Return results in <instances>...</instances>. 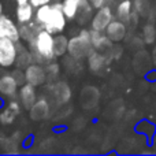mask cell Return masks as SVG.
<instances>
[{"mask_svg": "<svg viewBox=\"0 0 156 156\" xmlns=\"http://www.w3.org/2000/svg\"><path fill=\"white\" fill-rule=\"evenodd\" d=\"M152 3V14H154V18L156 19V0H151Z\"/></svg>", "mask_w": 156, "mask_h": 156, "instance_id": "d4e9b609", "label": "cell"}, {"mask_svg": "<svg viewBox=\"0 0 156 156\" xmlns=\"http://www.w3.org/2000/svg\"><path fill=\"white\" fill-rule=\"evenodd\" d=\"M141 37H143L145 45H152L156 41V25L155 21H147L141 29Z\"/></svg>", "mask_w": 156, "mask_h": 156, "instance_id": "e0dca14e", "label": "cell"}, {"mask_svg": "<svg viewBox=\"0 0 156 156\" xmlns=\"http://www.w3.org/2000/svg\"><path fill=\"white\" fill-rule=\"evenodd\" d=\"M27 2H29L34 8H37V7H41V5H44V4H48V3H51V0H27Z\"/></svg>", "mask_w": 156, "mask_h": 156, "instance_id": "cb8c5ba5", "label": "cell"}, {"mask_svg": "<svg viewBox=\"0 0 156 156\" xmlns=\"http://www.w3.org/2000/svg\"><path fill=\"white\" fill-rule=\"evenodd\" d=\"M67 47H69V40L65 36H62L60 33L58 36H54V51L56 58L65 55L67 52Z\"/></svg>", "mask_w": 156, "mask_h": 156, "instance_id": "ffe728a7", "label": "cell"}, {"mask_svg": "<svg viewBox=\"0 0 156 156\" xmlns=\"http://www.w3.org/2000/svg\"><path fill=\"white\" fill-rule=\"evenodd\" d=\"M15 16H16V22H18V25L27 23V22H30V21L34 19V7H33L29 2L21 3V4L16 5Z\"/></svg>", "mask_w": 156, "mask_h": 156, "instance_id": "7c38bea8", "label": "cell"}, {"mask_svg": "<svg viewBox=\"0 0 156 156\" xmlns=\"http://www.w3.org/2000/svg\"><path fill=\"white\" fill-rule=\"evenodd\" d=\"M80 3H81V0H63L62 2L63 12H65L67 21H74L76 19Z\"/></svg>", "mask_w": 156, "mask_h": 156, "instance_id": "d6986e66", "label": "cell"}, {"mask_svg": "<svg viewBox=\"0 0 156 156\" xmlns=\"http://www.w3.org/2000/svg\"><path fill=\"white\" fill-rule=\"evenodd\" d=\"M90 41L93 49L103 52L105 55L108 54L111 47L114 45V43L107 37V34L104 32H99V30H93V29H90Z\"/></svg>", "mask_w": 156, "mask_h": 156, "instance_id": "9c48e42d", "label": "cell"}, {"mask_svg": "<svg viewBox=\"0 0 156 156\" xmlns=\"http://www.w3.org/2000/svg\"><path fill=\"white\" fill-rule=\"evenodd\" d=\"M92 51H93V47H92L90 41V30L83 29L80 32V34L69 40L67 52L73 59L81 60L83 58H88V55Z\"/></svg>", "mask_w": 156, "mask_h": 156, "instance_id": "3957f363", "label": "cell"}, {"mask_svg": "<svg viewBox=\"0 0 156 156\" xmlns=\"http://www.w3.org/2000/svg\"><path fill=\"white\" fill-rule=\"evenodd\" d=\"M11 74H12V77L15 78L16 83H18L19 86H22L23 83H26V80H25V71H21V69H16V70H14Z\"/></svg>", "mask_w": 156, "mask_h": 156, "instance_id": "7402d4cb", "label": "cell"}, {"mask_svg": "<svg viewBox=\"0 0 156 156\" xmlns=\"http://www.w3.org/2000/svg\"><path fill=\"white\" fill-rule=\"evenodd\" d=\"M90 2V4L93 5V8H101V7H104V5H111V4H114L112 3V0H89Z\"/></svg>", "mask_w": 156, "mask_h": 156, "instance_id": "603a6c76", "label": "cell"}, {"mask_svg": "<svg viewBox=\"0 0 156 156\" xmlns=\"http://www.w3.org/2000/svg\"><path fill=\"white\" fill-rule=\"evenodd\" d=\"M19 94V100H21V104L25 108L30 110V108L34 105V103L37 101V93H36V86H33L32 83H23L21 86L18 92Z\"/></svg>", "mask_w": 156, "mask_h": 156, "instance_id": "8fae6325", "label": "cell"}, {"mask_svg": "<svg viewBox=\"0 0 156 156\" xmlns=\"http://www.w3.org/2000/svg\"><path fill=\"white\" fill-rule=\"evenodd\" d=\"M16 115H18V114H16L15 111H12L7 104H5L4 108L0 111V122H2L3 125H10L14 122V119H15Z\"/></svg>", "mask_w": 156, "mask_h": 156, "instance_id": "44dd1931", "label": "cell"}, {"mask_svg": "<svg viewBox=\"0 0 156 156\" xmlns=\"http://www.w3.org/2000/svg\"><path fill=\"white\" fill-rule=\"evenodd\" d=\"M29 51L37 62H51L56 58L54 51V34L41 27L29 41Z\"/></svg>", "mask_w": 156, "mask_h": 156, "instance_id": "7a4b0ae2", "label": "cell"}, {"mask_svg": "<svg viewBox=\"0 0 156 156\" xmlns=\"http://www.w3.org/2000/svg\"><path fill=\"white\" fill-rule=\"evenodd\" d=\"M114 18H115V16H114L111 5H104V7H101V8H97V11L93 14V16H92L90 27L93 30L104 32Z\"/></svg>", "mask_w": 156, "mask_h": 156, "instance_id": "5b68a950", "label": "cell"}, {"mask_svg": "<svg viewBox=\"0 0 156 156\" xmlns=\"http://www.w3.org/2000/svg\"><path fill=\"white\" fill-rule=\"evenodd\" d=\"M15 2H16V3H18V4H21V3H26V2H27V0H15Z\"/></svg>", "mask_w": 156, "mask_h": 156, "instance_id": "484cf974", "label": "cell"}, {"mask_svg": "<svg viewBox=\"0 0 156 156\" xmlns=\"http://www.w3.org/2000/svg\"><path fill=\"white\" fill-rule=\"evenodd\" d=\"M25 80L27 83H32L33 86H40L45 83L47 71L43 66L38 63H30L25 67Z\"/></svg>", "mask_w": 156, "mask_h": 156, "instance_id": "8992f818", "label": "cell"}, {"mask_svg": "<svg viewBox=\"0 0 156 156\" xmlns=\"http://www.w3.org/2000/svg\"><path fill=\"white\" fill-rule=\"evenodd\" d=\"M34 21L43 29L52 34H59L67 25V18L63 12L62 3H48L34 11Z\"/></svg>", "mask_w": 156, "mask_h": 156, "instance_id": "6da1fadb", "label": "cell"}, {"mask_svg": "<svg viewBox=\"0 0 156 156\" xmlns=\"http://www.w3.org/2000/svg\"><path fill=\"white\" fill-rule=\"evenodd\" d=\"M104 33L112 43H121L127 36V25L119 19L114 18L111 23L107 26V29L104 30Z\"/></svg>", "mask_w": 156, "mask_h": 156, "instance_id": "52a82bcc", "label": "cell"}, {"mask_svg": "<svg viewBox=\"0 0 156 156\" xmlns=\"http://www.w3.org/2000/svg\"><path fill=\"white\" fill-rule=\"evenodd\" d=\"M0 37H7L11 38L12 41L18 43L21 40V34H19V26L8 18L7 15L0 16Z\"/></svg>", "mask_w": 156, "mask_h": 156, "instance_id": "ba28073f", "label": "cell"}, {"mask_svg": "<svg viewBox=\"0 0 156 156\" xmlns=\"http://www.w3.org/2000/svg\"><path fill=\"white\" fill-rule=\"evenodd\" d=\"M19 34H21V38H23L25 41H27L29 43L30 40H32L33 37H34V34L38 32V30L41 29L40 26L37 25V22H27V23H23V25H19Z\"/></svg>", "mask_w": 156, "mask_h": 156, "instance_id": "ac0fdd59", "label": "cell"}, {"mask_svg": "<svg viewBox=\"0 0 156 156\" xmlns=\"http://www.w3.org/2000/svg\"><path fill=\"white\" fill-rule=\"evenodd\" d=\"M86 59H88V66H89V69H90V71H94V73L100 71L105 66V63L108 62L107 55L103 54V52L96 51V49H93V51L88 55Z\"/></svg>", "mask_w": 156, "mask_h": 156, "instance_id": "5bb4252c", "label": "cell"}, {"mask_svg": "<svg viewBox=\"0 0 156 156\" xmlns=\"http://www.w3.org/2000/svg\"><path fill=\"white\" fill-rule=\"evenodd\" d=\"M18 88L19 85L11 73L0 77V96H3L4 99H12L18 93Z\"/></svg>", "mask_w": 156, "mask_h": 156, "instance_id": "30bf717a", "label": "cell"}, {"mask_svg": "<svg viewBox=\"0 0 156 156\" xmlns=\"http://www.w3.org/2000/svg\"><path fill=\"white\" fill-rule=\"evenodd\" d=\"M92 16H93V5L90 4L89 0H81L80 7H78L77 11L76 21L80 25H85L89 21H92Z\"/></svg>", "mask_w": 156, "mask_h": 156, "instance_id": "9a60e30c", "label": "cell"}, {"mask_svg": "<svg viewBox=\"0 0 156 156\" xmlns=\"http://www.w3.org/2000/svg\"><path fill=\"white\" fill-rule=\"evenodd\" d=\"M133 10H134V7H133L132 0H121L116 4V8H115V18L125 22L126 25H129Z\"/></svg>", "mask_w": 156, "mask_h": 156, "instance_id": "4fadbf2b", "label": "cell"}, {"mask_svg": "<svg viewBox=\"0 0 156 156\" xmlns=\"http://www.w3.org/2000/svg\"><path fill=\"white\" fill-rule=\"evenodd\" d=\"M18 58V45L7 37H0V66L12 67Z\"/></svg>", "mask_w": 156, "mask_h": 156, "instance_id": "277c9868", "label": "cell"}, {"mask_svg": "<svg viewBox=\"0 0 156 156\" xmlns=\"http://www.w3.org/2000/svg\"><path fill=\"white\" fill-rule=\"evenodd\" d=\"M133 7L141 16V19L145 21H155L154 14H152V3L151 0H134Z\"/></svg>", "mask_w": 156, "mask_h": 156, "instance_id": "2e32d148", "label": "cell"}, {"mask_svg": "<svg viewBox=\"0 0 156 156\" xmlns=\"http://www.w3.org/2000/svg\"><path fill=\"white\" fill-rule=\"evenodd\" d=\"M119 2H121V0H112V3H114V4H118Z\"/></svg>", "mask_w": 156, "mask_h": 156, "instance_id": "4316f807", "label": "cell"}]
</instances>
